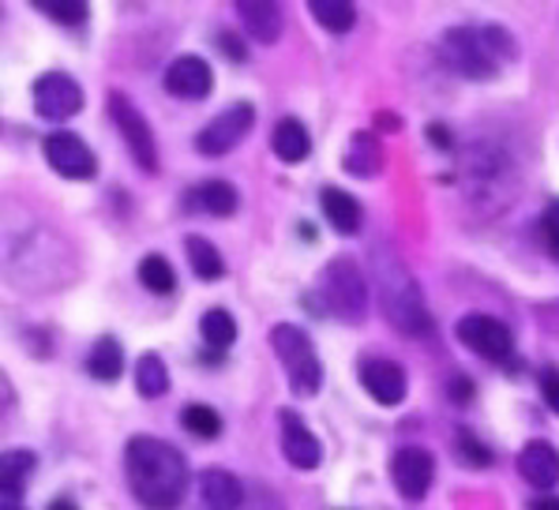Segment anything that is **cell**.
I'll return each instance as SVG.
<instances>
[{"label": "cell", "mask_w": 559, "mask_h": 510, "mask_svg": "<svg viewBox=\"0 0 559 510\" xmlns=\"http://www.w3.org/2000/svg\"><path fill=\"white\" fill-rule=\"evenodd\" d=\"M459 454L466 458V465H473V470H488L492 465V451L473 431H459Z\"/></svg>", "instance_id": "obj_32"}, {"label": "cell", "mask_w": 559, "mask_h": 510, "mask_svg": "<svg viewBox=\"0 0 559 510\" xmlns=\"http://www.w3.org/2000/svg\"><path fill=\"white\" fill-rule=\"evenodd\" d=\"M185 248H188V263H192L195 278L218 282L222 274H226V259H222V252L206 237H188Z\"/></svg>", "instance_id": "obj_25"}, {"label": "cell", "mask_w": 559, "mask_h": 510, "mask_svg": "<svg viewBox=\"0 0 559 510\" xmlns=\"http://www.w3.org/2000/svg\"><path fill=\"white\" fill-rule=\"evenodd\" d=\"M436 477V458L425 451V447H402L399 454L391 458V481L394 488L402 491L406 499H425L428 488H432Z\"/></svg>", "instance_id": "obj_12"}, {"label": "cell", "mask_w": 559, "mask_h": 510, "mask_svg": "<svg viewBox=\"0 0 559 510\" xmlns=\"http://www.w3.org/2000/svg\"><path fill=\"white\" fill-rule=\"evenodd\" d=\"M41 151H46V162L57 177H64V180H94L98 177V158H94V151L75 132H64V128H60V132L46 135Z\"/></svg>", "instance_id": "obj_10"}, {"label": "cell", "mask_w": 559, "mask_h": 510, "mask_svg": "<svg viewBox=\"0 0 559 510\" xmlns=\"http://www.w3.org/2000/svg\"><path fill=\"white\" fill-rule=\"evenodd\" d=\"M540 394H545L548 410L559 413V368H540Z\"/></svg>", "instance_id": "obj_35"}, {"label": "cell", "mask_w": 559, "mask_h": 510, "mask_svg": "<svg viewBox=\"0 0 559 510\" xmlns=\"http://www.w3.org/2000/svg\"><path fill=\"white\" fill-rule=\"evenodd\" d=\"M271 146H274V154H278L282 162H305L308 154H312V135H308V128L300 124L297 117H286V120H278L274 124V135H271Z\"/></svg>", "instance_id": "obj_20"}, {"label": "cell", "mask_w": 559, "mask_h": 510, "mask_svg": "<svg viewBox=\"0 0 559 510\" xmlns=\"http://www.w3.org/2000/svg\"><path fill=\"white\" fill-rule=\"evenodd\" d=\"M530 510H559V499L556 496H540V499H533Z\"/></svg>", "instance_id": "obj_39"}, {"label": "cell", "mask_w": 559, "mask_h": 510, "mask_svg": "<svg viewBox=\"0 0 559 510\" xmlns=\"http://www.w3.org/2000/svg\"><path fill=\"white\" fill-rule=\"evenodd\" d=\"M38 12H46L53 23H64V27H80V23L91 20V8L83 0H34Z\"/></svg>", "instance_id": "obj_31"}, {"label": "cell", "mask_w": 559, "mask_h": 510, "mask_svg": "<svg viewBox=\"0 0 559 510\" xmlns=\"http://www.w3.org/2000/svg\"><path fill=\"white\" fill-rule=\"evenodd\" d=\"M109 117L120 128V140L128 143V154L135 158V166L143 173H158V143H154L147 117L135 109V102L128 94L114 91L109 94Z\"/></svg>", "instance_id": "obj_6"}, {"label": "cell", "mask_w": 559, "mask_h": 510, "mask_svg": "<svg viewBox=\"0 0 559 510\" xmlns=\"http://www.w3.org/2000/svg\"><path fill=\"white\" fill-rule=\"evenodd\" d=\"M188 199H192L195 211L214 214V218H229V214H237V206H240L237 188L226 185V180H206V185L192 188Z\"/></svg>", "instance_id": "obj_22"}, {"label": "cell", "mask_w": 559, "mask_h": 510, "mask_svg": "<svg viewBox=\"0 0 559 510\" xmlns=\"http://www.w3.org/2000/svg\"><path fill=\"white\" fill-rule=\"evenodd\" d=\"M271 345H274V357L282 360V368H286V376H289V391L297 398L320 394L323 365H320V357H316L312 339L294 323H278L271 331Z\"/></svg>", "instance_id": "obj_5"}, {"label": "cell", "mask_w": 559, "mask_h": 510, "mask_svg": "<svg viewBox=\"0 0 559 510\" xmlns=\"http://www.w3.org/2000/svg\"><path fill=\"white\" fill-rule=\"evenodd\" d=\"M278 420H282V454H286V462L305 473L316 470L323 451H320V439L312 436V428H308L294 410H282Z\"/></svg>", "instance_id": "obj_13"}, {"label": "cell", "mask_w": 559, "mask_h": 510, "mask_svg": "<svg viewBox=\"0 0 559 510\" xmlns=\"http://www.w3.org/2000/svg\"><path fill=\"white\" fill-rule=\"evenodd\" d=\"M346 169L354 173V177H376V173L383 169V143H380V135H372V132H357L354 140H349L346 146Z\"/></svg>", "instance_id": "obj_23"}, {"label": "cell", "mask_w": 559, "mask_h": 510, "mask_svg": "<svg viewBox=\"0 0 559 510\" xmlns=\"http://www.w3.org/2000/svg\"><path fill=\"white\" fill-rule=\"evenodd\" d=\"M49 510H80L72 503V499H53V503H49Z\"/></svg>", "instance_id": "obj_40"}, {"label": "cell", "mask_w": 559, "mask_h": 510, "mask_svg": "<svg viewBox=\"0 0 559 510\" xmlns=\"http://www.w3.org/2000/svg\"><path fill=\"white\" fill-rule=\"evenodd\" d=\"M34 109L41 120H72L83 109V91L68 72H46L34 80Z\"/></svg>", "instance_id": "obj_11"}, {"label": "cell", "mask_w": 559, "mask_h": 510, "mask_svg": "<svg viewBox=\"0 0 559 510\" xmlns=\"http://www.w3.org/2000/svg\"><path fill=\"white\" fill-rule=\"evenodd\" d=\"M75 248L53 222H41L34 206H4L0 211V271L27 293H49L57 285L72 282L75 274Z\"/></svg>", "instance_id": "obj_1"}, {"label": "cell", "mask_w": 559, "mask_h": 510, "mask_svg": "<svg viewBox=\"0 0 559 510\" xmlns=\"http://www.w3.org/2000/svg\"><path fill=\"white\" fill-rule=\"evenodd\" d=\"M308 12H312L316 23L331 34H346V31H354V23H357V8L349 4V0H312Z\"/></svg>", "instance_id": "obj_27"}, {"label": "cell", "mask_w": 559, "mask_h": 510, "mask_svg": "<svg viewBox=\"0 0 559 510\" xmlns=\"http://www.w3.org/2000/svg\"><path fill=\"white\" fill-rule=\"evenodd\" d=\"M540 233H545L548 248L559 256V199H552V203L545 206V214H540Z\"/></svg>", "instance_id": "obj_34"}, {"label": "cell", "mask_w": 559, "mask_h": 510, "mask_svg": "<svg viewBox=\"0 0 559 510\" xmlns=\"http://www.w3.org/2000/svg\"><path fill=\"white\" fill-rule=\"evenodd\" d=\"M428 143L432 146H440V151H451V132H447L443 124H428Z\"/></svg>", "instance_id": "obj_37"}, {"label": "cell", "mask_w": 559, "mask_h": 510, "mask_svg": "<svg viewBox=\"0 0 559 510\" xmlns=\"http://www.w3.org/2000/svg\"><path fill=\"white\" fill-rule=\"evenodd\" d=\"M135 274H140L143 289L158 293V297H166V293L177 289V274H174V266H169L166 256H143L140 271H135Z\"/></svg>", "instance_id": "obj_29"}, {"label": "cell", "mask_w": 559, "mask_h": 510, "mask_svg": "<svg viewBox=\"0 0 559 510\" xmlns=\"http://www.w3.org/2000/svg\"><path fill=\"white\" fill-rule=\"evenodd\" d=\"M34 465L38 458L31 451H0V499H20L34 477Z\"/></svg>", "instance_id": "obj_19"}, {"label": "cell", "mask_w": 559, "mask_h": 510, "mask_svg": "<svg viewBox=\"0 0 559 510\" xmlns=\"http://www.w3.org/2000/svg\"><path fill=\"white\" fill-rule=\"evenodd\" d=\"M443 49H447V60H451V68L459 75H466V80L485 83V80H492L496 68H500L492 60V54H488V46H485V38H480V31H473V27L447 31Z\"/></svg>", "instance_id": "obj_9"}, {"label": "cell", "mask_w": 559, "mask_h": 510, "mask_svg": "<svg viewBox=\"0 0 559 510\" xmlns=\"http://www.w3.org/2000/svg\"><path fill=\"white\" fill-rule=\"evenodd\" d=\"M15 410H20V398H15V387H12V379H8L4 371H0V436H4V431L12 428Z\"/></svg>", "instance_id": "obj_33"}, {"label": "cell", "mask_w": 559, "mask_h": 510, "mask_svg": "<svg viewBox=\"0 0 559 510\" xmlns=\"http://www.w3.org/2000/svg\"><path fill=\"white\" fill-rule=\"evenodd\" d=\"M451 398H454V402H469V398H473V383H469L466 376H454L451 379Z\"/></svg>", "instance_id": "obj_38"}, {"label": "cell", "mask_w": 559, "mask_h": 510, "mask_svg": "<svg viewBox=\"0 0 559 510\" xmlns=\"http://www.w3.org/2000/svg\"><path fill=\"white\" fill-rule=\"evenodd\" d=\"M135 391L143 398H162L169 391V368L158 353H143L135 360Z\"/></svg>", "instance_id": "obj_26"}, {"label": "cell", "mask_w": 559, "mask_h": 510, "mask_svg": "<svg viewBox=\"0 0 559 510\" xmlns=\"http://www.w3.org/2000/svg\"><path fill=\"white\" fill-rule=\"evenodd\" d=\"M200 496H203L206 510H240V503H245L240 481L229 470H218V465H214V470H203Z\"/></svg>", "instance_id": "obj_18"}, {"label": "cell", "mask_w": 559, "mask_h": 510, "mask_svg": "<svg viewBox=\"0 0 559 510\" xmlns=\"http://www.w3.org/2000/svg\"><path fill=\"white\" fill-rule=\"evenodd\" d=\"M360 387L380 405H399L406 398V371H402V365H394V360L372 357L360 365Z\"/></svg>", "instance_id": "obj_15"}, {"label": "cell", "mask_w": 559, "mask_h": 510, "mask_svg": "<svg viewBox=\"0 0 559 510\" xmlns=\"http://www.w3.org/2000/svg\"><path fill=\"white\" fill-rule=\"evenodd\" d=\"M320 203H323V214H326V222H331L334 233L354 237V233L360 229V203L349 192H342V188H323Z\"/></svg>", "instance_id": "obj_21"}, {"label": "cell", "mask_w": 559, "mask_h": 510, "mask_svg": "<svg viewBox=\"0 0 559 510\" xmlns=\"http://www.w3.org/2000/svg\"><path fill=\"white\" fill-rule=\"evenodd\" d=\"M218 46H222V54H226L229 60H240V64L248 60V49H245V41H240L237 34L222 31V34H218Z\"/></svg>", "instance_id": "obj_36"}, {"label": "cell", "mask_w": 559, "mask_h": 510, "mask_svg": "<svg viewBox=\"0 0 559 510\" xmlns=\"http://www.w3.org/2000/svg\"><path fill=\"white\" fill-rule=\"evenodd\" d=\"M180 425L192 431L195 439H218L222 436V417L218 410H211V405L203 402H192L185 413H180Z\"/></svg>", "instance_id": "obj_30"}, {"label": "cell", "mask_w": 559, "mask_h": 510, "mask_svg": "<svg viewBox=\"0 0 559 510\" xmlns=\"http://www.w3.org/2000/svg\"><path fill=\"white\" fill-rule=\"evenodd\" d=\"M200 334L211 349H229L237 342V319L226 312V308H211L200 319Z\"/></svg>", "instance_id": "obj_28"}, {"label": "cell", "mask_w": 559, "mask_h": 510, "mask_svg": "<svg viewBox=\"0 0 559 510\" xmlns=\"http://www.w3.org/2000/svg\"><path fill=\"white\" fill-rule=\"evenodd\" d=\"M454 334H459V342L473 349L477 357L485 360H496V365H503V360H511L514 353V339L511 331H507V323H500L496 316H462L459 327H454Z\"/></svg>", "instance_id": "obj_8"}, {"label": "cell", "mask_w": 559, "mask_h": 510, "mask_svg": "<svg viewBox=\"0 0 559 510\" xmlns=\"http://www.w3.org/2000/svg\"><path fill=\"white\" fill-rule=\"evenodd\" d=\"M87 371L98 379V383H114V379H120V371H124V349H120V342L114 334H102V339L91 345Z\"/></svg>", "instance_id": "obj_24"}, {"label": "cell", "mask_w": 559, "mask_h": 510, "mask_svg": "<svg viewBox=\"0 0 559 510\" xmlns=\"http://www.w3.org/2000/svg\"><path fill=\"white\" fill-rule=\"evenodd\" d=\"M252 124H255V109L248 106V102H237V106L222 109L211 124L200 128L195 151H200L203 158H222V154H229L248 132H252Z\"/></svg>", "instance_id": "obj_7"}, {"label": "cell", "mask_w": 559, "mask_h": 510, "mask_svg": "<svg viewBox=\"0 0 559 510\" xmlns=\"http://www.w3.org/2000/svg\"><path fill=\"white\" fill-rule=\"evenodd\" d=\"M519 473L522 481L533 484V488L548 491L559 484V454L552 443H545V439H533V443L522 447L519 454Z\"/></svg>", "instance_id": "obj_16"}, {"label": "cell", "mask_w": 559, "mask_h": 510, "mask_svg": "<svg viewBox=\"0 0 559 510\" xmlns=\"http://www.w3.org/2000/svg\"><path fill=\"white\" fill-rule=\"evenodd\" d=\"M124 477L143 510H177L188 491V462L158 436H132L124 447Z\"/></svg>", "instance_id": "obj_2"}, {"label": "cell", "mask_w": 559, "mask_h": 510, "mask_svg": "<svg viewBox=\"0 0 559 510\" xmlns=\"http://www.w3.org/2000/svg\"><path fill=\"white\" fill-rule=\"evenodd\" d=\"M0 510H27V507H20L15 499H0Z\"/></svg>", "instance_id": "obj_41"}, {"label": "cell", "mask_w": 559, "mask_h": 510, "mask_svg": "<svg viewBox=\"0 0 559 510\" xmlns=\"http://www.w3.org/2000/svg\"><path fill=\"white\" fill-rule=\"evenodd\" d=\"M376 293H380L383 316L409 339L432 334V316H428L425 293L413 282V274L394 256H376Z\"/></svg>", "instance_id": "obj_3"}, {"label": "cell", "mask_w": 559, "mask_h": 510, "mask_svg": "<svg viewBox=\"0 0 559 510\" xmlns=\"http://www.w3.org/2000/svg\"><path fill=\"white\" fill-rule=\"evenodd\" d=\"M214 86V72L203 57H177L174 64L166 68V91L174 98H185V102H200L211 94Z\"/></svg>", "instance_id": "obj_14"}, {"label": "cell", "mask_w": 559, "mask_h": 510, "mask_svg": "<svg viewBox=\"0 0 559 510\" xmlns=\"http://www.w3.org/2000/svg\"><path fill=\"white\" fill-rule=\"evenodd\" d=\"M237 15H240V23H245V31L252 34L260 46H274V41L282 38V27H286L282 8L271 4V0H240Z\"/></svg>", "instance_id": "obj_17"}, {"label": "cell", "mask_w": 559, "mask_h": 510, "mask_svg": "<svg viewBox=\"0 0 559 510\" xmlns=\"http://www.w3.org/2000/svg\"><path fill=\"white\" fill-rule=\"evenodd\" d=\"M320 300H323V312H331L342 323H365L368 312V285L360 266L349 256H338L323 266L320 274Z\"/></svg>", "instance_id": "obj_4"}]
</instances>
